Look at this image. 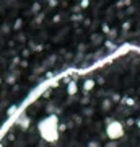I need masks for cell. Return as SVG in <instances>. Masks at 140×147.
<instances>
[{"instance_id":"1","label":"cell","mask_w":140,"mask_h":147,"mask_svg":"<svg viewBox=\"0 0 140 147\" xmlns=\"http://www.w3.org/2000/svg\"><path fill=\"white\" fill-rule=\"evenodd\" d=\"M56 121L57 119L54 116H51L46 121H42L41 129H42V134H44V137H46L47 141H56L57 139V123Z\"/></svg>"},{"instance_id":"2","label":"cell","mask_w":140,"mask_h":147,"mask_svg":"<svg viewBox=\"0 0 140 147\" xmlns=\"http://www.w3.org/2000/svg\"><path fill=\"white\" fill-rule=\"evenodd\" d=\"M106 136H108L109 139H113V141H117V139H121V137L124 136V126H122V123H119V121H111V119H108Z\"/></svg>"},{"instance_id":"3","label":"cell","mask_w":140,"mask_h":147,"mask_svg":"<svg viewBox=\"0 0 140 147\" xmlns=\"http://www.w3.org/2000/svg\"><path fill=\"white\" fill-rule=\"evenodd\" d=\"M111 108H113V101H111V100H104L103 101V110L104 111H109Z\"/></svg>"},{"instance_id":"4","label":"cell","mask_w":140,"mask_h":147,"mask_svg":"<svg viewBox=\"0 0 140 147\" xmlns=\"http://www.w3.org/2000/svg\"><path fill=\"white\" fill-rule=\"evenodd\" d=\"M88 147H101V144H99L98 141H91V142L88 144Z\"/></svg>"},{"instance_id":"5","label":"cell","mask_w":140,"mask_h":147,"mask_svg":"<svg viewBox=\"0 0 140 147\" xmlns=\"http://www.w3.org/2000/svg\"><path fill=\"white\" fill-rule=\"evenodd\" d=\"M106 147H117V142H116V141L109 142V144H106Z\"/></svg>"},{"instance_id":"6","label":"cell","mask_w":140,"mask_h":147,"mask_svg":"<svg viewBox=\"0 0 140 147\" xmlns=\"http://www.w3.org/2000/svg\"><path fill=\"white\" fill-rule=\"evenodd\" d=\"M134 123H135V121L132 119V118H129V119H127V123H125V124H127V126H134Z\"/></svg>"},{"instance_id":"7","label":"cell","mask_w":140,"mask_h":147,"mask_svg":"<svg viewBox=\"0 0 140 147\" xmlns=\"http://www.w3.org/2000/svg\"><path fill=\"white\" fill-rule=\"evenodd\" d=\"M135 123H137V126H139V129H140V118H139L137 121H135Z\"/></svg>"}]
</instances>
